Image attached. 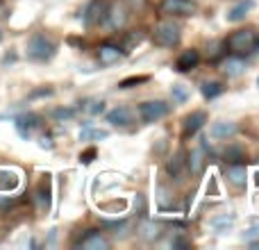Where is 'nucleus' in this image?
<instances>
[{"label":"nucleus","mask_w":259,"mask_h":250,"mask_svg":"<svg viewBox=\"0 0 259 250\" xmlns=\"http://www.w3.org/2000/svg\"><path fill=\"white\" fill-rule=\"evenodd\" d=\"M252 7H255V0H239V3L234 5V7L230 9L228 14H225V21H228V23H241V21H246V16L252 12Z\"/></svg>","instance_id":"4468645a"},{"label":"nucleus","mask_w":259,"mask_h":250,"mask_svg":"<svg viewBox=\"0 0 259 250\" xmlns=\"http://www.w3.org/2000/svg\"><path fill=\"white\" fill-rule=\"evenodd\" d=\"M152 41L157 46H161V48H175L182 41V30H180V25L175 21L164 18V21H159L152 27Z\"/></svg>","instance_id":"7ed1b4c3"},{"label":"nucleus","mask_w":259,"mask_h":250,"mask_svg":"<svg viewBox=\"0 0 259 250\" xmlns=\"http://www.w3.org/2000/svg\"><path fill=\"white\" fill-rule=\"evenodd\" d=\"M123 55H125V50H123L121 46H116V44H103L98 48V62L103 64V66H112V64L121 62Z\"/></svg>","instance_id":"9b49d317"},{"label":"nucleus","mask_w":259,"mask_h":250,"mask_svg":"<svg viewBox=\"0 0 259 250\" xmlns=\"http://www.w3.org/2000/svg\"><path fill=\"white\" fill-rule=\"evenodd\" d=\"M44 96H53V89H39V91H32L30 98H44Z\"/></svg>","instance_id":"72a5a7b5"},{"label":"nucleus","mask_w":259,"mask_h":250,"mask_svg":"<svg viewBox=\"0 0 259 250\" xmlns=\"http://www.w3.org/2000/svg\"><path fill=\"white\" fill-rule=\"evenodd\" d=\"M221 71L225 73L228 77H237L246 71V64H243V57H237V55H230V57L223 59L221 64Z\"/></svg>","instance_id":"6ab92c4d"},{"label":"nucleus","mask_w":259,"mask_h":250,"mask_svg":"<svg viewBox=\"0 0 259 250\" xmlns=\"http://www.w3.org/2000/svg\"><path fill=\"white\" fill-rule=\"evenodd\" d=\"M107 7H109V0H91L84 7V12H82V23H84V27H96V25H100V23H105Z\"/></svg>","instance_id":"39448f33"},{"label":"nucleus","mask_w":259,"mask_h":250,"mask_svg":"<svg viewBox=\"0 0 259 250\" xmlns=\"http://www.w3.org/2000/svg\"><path fill=\"white\" fill-rule=\"evenodd\" d=\"M237 132H239V125L234 121H219L209 128V137L216 139V141H228V139H232Z\"/></svg>","instance_id":"f8f14e48"},{"label":"nucleus","mask_w":259,"mask_h":250,"mask_svg":"<svg viewBox=\"0 0 259 250\" xmlns=\"http://www.w3.org/2000/svg\"><path fill=\"white\" fill-rule=\"evenodd\" d=\"M55 53H57V44L41 32L32 34L27 41V59H32V62H50Z\"/></svg>","instance_id":"f03ea898"},{"label":"nucleus","mask_w":259,"mask_h":250,"mask_svg":"<svg viewBox=\"0 0 259 250\" xmlns=\"http://www.w3.org/2000/svg\"><path fill=\"white\" fill-rule=\"evenodd\" d=\"M221 46H223L221 41H214V44H211V50H209V57H211V59H216V57L221 55V50H219Z\"/></svg>","instance_id":"f704fd0d"},{"label":"nucleus","mask_w":259,"mask_h":250,"mask_svg":"<svg viewBox=\"0 0 259 250\" xmlns=\"http://www.w3.org/2000/svg\"><path fill=\"white\" fill-rule=\"evenodd\" d=\"M257 82H259V80H257Z\"/></svg>","instance_id":"ea45409f"},{"label":"nucleus","mask_w":259,"mask_h":250,"mask_svg":"<svg viewBox=\"0 0 259 250\" xmlns=\"http://www.w3.org/2000/svg\"><path fill=\"white\" fill-rule=\"evenodd\" d=\"M107 137H109L107 130L94 128L91 123H87L84 128L80 130V141H100V139H107Z\"/></svg>","instance_id":"412c9836"},{"label":"nucleus","mask_w":259,"mask_h":250,"mask_svg":"<svg viewBox=\"0 0 259 250\" xmlns=\"http://www.w3.org/2000/svg\"><path fill=\"white\" fill-rule=\"evenodd\" d=\"M248 246L255 248V250H259V239H252V241H248Z\"/></svg>","instance_id":"4c0bfd02"},{"label":"nucleus","mask_w":259,"mask_h":250,"mask_svg":"<svg viewBox=\"0 0 259 250\" xmlns=\"http://www.w3.org/2000/svg\"><path fill=\"white\" fill-rule=\"evenodd\" d=\"M205 123H207V112H202V109L191 112L182 121V139H191L193 134H198L202 128H205Z\"/></svg>","instance_id":"9d476101"},{"label":"nucleus","mask_w":259,"mask_h":250,"mask_svg":"<svg viewBox=\"0 0 259 250\" xmlns=\"http://www.w3.org/2000/svg\"><path fill=\"white\" fill-rule=\"evenodd\" d=\"M34 200L39 202V207H41V210H50V184L46 182V180L39 184V187H36Z\"/></svg>","instance_id":"b1692460"},{"label":"nucleus","mask_w":259,"mask_h":250,"mask_svg":"<svg viewBox=\"0 0 259 250\" xmlns=\"http://www.w3.org/2000/svg\"><path fill=\"white\" fill-rule=\"evenodd\" d=\"M75 246L82 248V250H109L112 243H109V239L105 237L100 230H87V234L75 243Z\"/></svg>","instance_id":"6e6552de"},{"label":"nucleus","mask_w":259,"mask_h":250,"mask_svg":"<svg viewBox=\"0 0 259 250\" xmlns=\"http://www.w3.org/2000/svg\"><path fill=\"white\" fill-rule=\"evenodd\" d=\"M130 14H132V9L127 7L125 0H112L107 7L105 23H107L112 30H125V25L130 23Z\"/></svg>","instance_id":"20e7f679"},{"label":"nucleus","mask_w":259,"mask_h":250,"mask_svg":"<svg viewBox=\"0 0 259 250\" xmlns=\"http://www.w3.org/2000/svg\"><path fill=\"white\" fill-rule=\"evenodd\" d=\"M82 112L91 114V116H98V114L105 112V100H98V98H91L82 105Z\"/></svg>","instance_id":"cd10ccee"},{"label":"nucleus","mask_w":259,"mask_h":250,"mask_svg":"<svg viewBox=\"0 0 259 250\" xmlns=\"http://www.w3.org/2000/svg\"><path fill=\"white\" fill-rule=\"evenodd\" d=\"M125 3H127V7L132 9V12H134V9H137V12H141V9L146 7V0H125Z\"/></svg>","instance_id":"473e14b6"},{"label":"nucleus","mask_w":259,"mask_h":250,"mask_svg":"<svg viewBox=\"0 0 259 250\" xmlns=\"http://www.w3.org/2000/svg\"><path fill=\"white\" fill-rule=\"evenodd\" d=\"M189 89L184 85H180V82H175L173 87H170V98H173V103H178V105H184L189 100Z\"/></svg>","instance_id":"a878e982"},{"label":"nucleus","mask_w":259,"mask_h":250,"mask_svg":"<svg viewBox=\"0 0 259 250\" xmlns=\"http://www.w3.org/2000/svg\"><path fill=\"white\" fill-rule=\"evenodd\" d=\"M246 178H248V173L241 161H239V164H228V182L230 184L241 189V187H246Z\"/></svg>","instance_id":"aec40b11"},{"label":"nucleus","mask_w":259,"mask_h":250,"mask_svg":"<svg viewBox=\"0 0 259 250\" xmlns=\"http://www.w3.org/2000/svg\"><path fill=\"white\" fill-rule=\"evenodd\" d=\"M223 48L230 55H237V57H250V55L259 53V30L255 27H243L237 30L223 41Z\"/></svg>","instance_id":"f257e3e1"},{"label":"nucleus","mask_w":259,"mask_h":250,"mask_svg":"<svg viewBox=\"0 0 259 250\" xmlns=\"http://www.w3.org/2000/svg\"><path fill=\"white\" fill-rule=\"evenodd\" d=\"M73 116H75V109L73 107H59L53 112V118H57V121H71Z\"/></svg>","instance_id":"c756f323"},{"label":"nucleus","mask_w":259,"mask_h":250,"mask_svg":"<svg viewBox=\"0 0 259 250\" xmlns=\"http://www.w3.org/2000/svg\"><path fill=\"white\" fill-rule=\"evenodd\" d=\"M139 234H141V239H146V241H155V239L161 237V228L157 223H143Z\"/></svg>","instance_id":"393cba45"},{"label":"nucleus","mask_w":259,"mask_h":250,"mask_svg":"<svg viewBox=\"0 0 259 250\" xmlns=\"http://www.w3.org/2000/svg\"><path fill=\"white\" fill-rule=\"evenodd\" d=\"M168 114V105L164 100H146L139 105V116L143 123H157Z\"/></svg>","instance_id":"0eeeda50"},{"label":"nucleus","mask_w":259,"mask_h":250,"mask_svg":"<svg viewBox=\"0 0 259 250\" xmlns=\"http://www.w3.org/2000/svg\"><path fill=\"white\" fill-rule=\"evenodd\" d=\"M225 91V85L223 82H216V80H209V82H202V87H200V94L205 96L207 100H214V98H219L221 94Z\"/></svg>","instance_id":"4be33fe9"},{"label":"nucleus","mask_w":259,"mask_h":250,"mask_svg":"<svg viewBox=\"0 0 259 250\" xmlns=\"http://www.w3.org/2000/svg\"><path fill=\"white\" fill-rule=\"evenodd\" d=\"M96 157H98V150H96L94 146H91V148H87V150L80 155V164H84V166L94 164V159H96Z\"/></svg>","instance_id":"7c9ffc66"},{"label":"nucleus","mask_w":259,"mask_h":250,"mask_svg":"<svg viewBox=\"0 0 259 250\" xmlns=\"http://www.w3.org/2000/svg\"><path fill=\"white\" fill-rule=\"evenodd\" d=\"M14 128H16V132L21 134L23 139H30L32 132L41 128V116H39V114L25 112V114H21V116L14 118Z\"/></svg>","instance_id":"1a4fd4ad"},{"label":"nucleus","mask_w":259,"mask_h":250,"mask_svg":"<svg viewBox=\"0 0 259 250\" xmlns=\"http://www.w3.org/2000/svg\"><path fill=\"white\" fill-rule=\"evenodd\" d=\"M241 237H243V241H252V239H259V225H255V228H250V230H246Z\"/></svg>","instance_id":"2f4dec72"},{"label":"nucleus","mask_w":259,"mask_h":250,"mask_svg":"<svg viewBox=\"0 0 259 250\" xmlns=\"http://www.w3.org/2000/svg\"><path fill=\"white\" fill-rule=\"evenodd\" d=\"M21 184V175L12 169H0V193L16 191Z\"/></svg>","instance_id":"a211bd4d"},{"label":"nucleus","mask_w":259,"mask_h":250,"mask_svg":"<svg viewBox=\"0 0 259 250\" xmlns=\"http://www.w3.org/2000/svg\"><path fill=\"white\" fill-rule=\"evenodd\" d=\"M232 225H234V216H232V214H230V216H228V214H225V216H219V219L211 221V228H214L219 234L228 232V230L232 228Z\"/></svg>","instance_id":"bb28decb"},{"label":"nucleus","mask_w":259,"mask_h":250,"mask_svg":"<svg viewBox=\"0 0 259 250\" xmlns=\"http://www.w3.org/2000/svg\"><path fill=\"white\" fill-rule=\"evenodd\" d=\"M107 123L114 125V128H127L132 123V112L127 107H114L112 112H107Z\"/></svg>","instance_id":"f3484780"},{"label":"nucleus","mask_w":259,"mask_h":250,"mask_svg":"<svg viewBox=\"0 0 259 250\" xmlns=\"http://www.w3.org/2000/svg\"><path fill=\"white\" fill-rule=\"evenodd\" d=\"M170 246H173V248H187L189 241H187V239H173V241H170Z\"/></svg>","instance_id":"e433bc0d"},{"label":"nucleus","mask_w":259,"mask_h":250,"mask_svg":"<svg viewBox=\"0 0 259 250\" xmlns=\"http://www.w3.org/2000/svg\"><path fill=\"white\" fill-rule=\"evenodd\" d=\"M150 80L148 75H130L125 80L118 82V89H132V87H139V85H146V82Z\"/></svg>","instance_id":"c85d7f7f"},{"label":"nucleus","mask_w":259,"mask_h":250,"mask_svg":"<svg viewBox=\"0 0 259 250\" xmlns=\"http://www.w3.org/2000/svg\"><path fill=\"white\" fill-rule=\"evenodd\" d=\"M200 64V53L198 50H184L182 55H180L178 59H175V71L178 73H189L193 71V68Z\"/></svg>","instance_id":"ddd939ff"},{"label":"nucleus","mask_w":259,"mask_h":250,"mask_svg":"<svg viewBox=\"0 0 259 250\" xmlns=\"http://www.w3.org/2000/svg\"><path fill=\"white\" fill-rule=\"evenodd\" d=\"M198 12L193 0H161V14L175 18H189Z\"/></svg>","instance_id":"423d86ee"},{"label":"nucleus","mask_w":259,"mask_h":250,"mask_svg":"<svg viewBox=\"0 0 259 250\" xmlns=\"http://www.w3.org/2000/svg\"><path fill=\"white\" fill-rule=\"evenodd\" d=\"M39 146L46 148V150H50V148H53V139H50V137H41L39 139Z\"/></svg>","instance_id":"c9c22d12"},{"label":"nucleus","mask_w":259,"mask_h":250,"mask_svg":"<svg viewBox=\"0 0 259 250\" xmlns=\"http://www.w3.org/2000/svg\"><path fill=\"white\" fill-rule=\"evenodd\" d=\"M205 148H193L191 152L187 155V169L191 171V175H200L205 171Z\"/></svg>","instance_id":"dca6fc26"},{"label":"nucleus","mask_w":259,"mask_h":250,"mask_svg":"<svg viewBox=\"0 0 259 250\" xmlns=\"http://www.w3.org/2000/svg\"><path fill=\"white\" fill-rule=\"evenodd\" d=\"M184 166H187L184 152L182 150H175L173 155L166 159V173H168V178L180 180V178H182V173H184Z\"/></svg>","instance_id":"2eb2a0df"},{"label":"nucleus","mask_w":259,"mask_h":250,"mask_svg":"<svg viewBox=\"0 0 259 250\" xmlns=\"http://www.w3.org/2000/svg\"><path fill=\"white\" fill-rule=\"evenodd\" d=\"M0 41H3V27H0Z\"/></svg>","instance_id":"58836bf2"},{"label":"nucleus","mask_w":259,"mask_h":250,"mask_svg":"<svg viewBox=\"0 0 259 250\" xmlns=\"http://www.w3.org/2000/svg\"><path fill=\"white\" fill-rule=\"evenodd\" d=\"M223 159L228 161V164H239L241 159H246V150H243L239 143H232V146H228L223 150Z\"/></svg>","instance_id":"5701e85b"}]
</instances>
